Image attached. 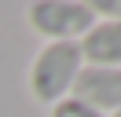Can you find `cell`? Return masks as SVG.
I'll return each instance as SVG.
<instances>
[{"label": "cell", "mask_w": 121, "mask_h": 117, "mask_svg": "<svg viewBox=\"0 0 121 117\" xmlns=\"http://www.w3.org/2000/svg\"><path fill=\"white\" fill-rule=\"evenodd\" d=\"M81 70H84L81 44H44V48L33 55L30 70H26L30 95L40 102V106L52 110L55 102L70 99L73 80H77V73H81Z\"/></svg>", "instance_id": "1"}, {"label": "cell", "mask_w": 121, "mask_h": 117, "mask_svg": "<svg viewBox=\"0 0 121 117\" xmlns=\"http://www.w3.org/2000/svg\"><path fill=\"white\" fill-rule=\"evenodd\" d=\"M84 66H110L121 70V22L117 18H95V26L81 37Z\"/></svg>", "instance_id": "4"}, {"label": "cell", "mask_w": 121, "mask_h": 117, "mask_svg": "<svg viewBox=\"0 0 121 117\" xmlns=\"http://www.w3.org/2000/svg\"><path fill=\"white\" fill-rule=\"evenodd\" d=\"M73 99H81L84 106L99 110L110 117L114 110H121V70L110 66H84L73 80Z\"/></svg>", "instance_id": "3"}, {"label": "cell", "mask_w": 121, "mask_h": 117, "mask_svg": "<svg viewBox=\"0 0 121 117\" xmlns=\"http://www.w3.org/2000/svg\"><path fill=\"white\" fill-rule=\"evenodd\" d=\"M48 117H106V113H99V110H92V106H84L81 99H62V102H55L52 110H48Z\"/></svg>", "instance_id": "5"}, {"label": "cell", "mask_w": 121, "mask_h": 117, "mask_svg": "<svg viewBox=\"0 0 121 117\" xmlns=\"http://www.w3.org/2000/svg\"><path fill=\"white\" fill-rule=\"evenodd\" d=\"M110 117H121V110H114V113H110Z\"/></svg>", "instance_id": "7"}, {"label": "cell", "mask_w": 121, "mask_h": 117, "mask_svg": "<svg viewBox=\"0 0 121 117\" xmlns=\"http://www.w3.org/2000/svg\"><path fill=\"white\" fill-rule=\"evenodd\" d=\"M26 22L44 44H81V37L95 26V11L84 0H33L26 7Z\"/></svg>", "instance_id": "2"}, {"label": "cell", "mask_w": 121, "mask_h": 117, "mask_svg": "<svg viewBox=\"0 0 121 117\" xmlns=\"http://www.w3.org/2000/svg\"><path fill=\"white\" fill-rule=\"evenodd\" d=\"M92 11H95V18H117L121 22V0H95Z\"/></svg>", "instance_id": "6"}]
</instances>
